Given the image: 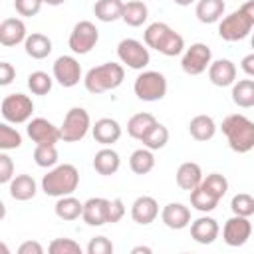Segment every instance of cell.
Wrapping results in <instances>:
<instances>
[{
  "label": "cell",
  "mask_w": 254,
  "mask_h": 254,
  "mask_svg": "<svg viewBox=\"0 0 254 254\" xmlns=\"http://www.w3.org/2000/svg\"><path fill=\"white\" fill-rule=\"evenodd\" d=\"M252 22L250 18L238 8L234 10L232 14L224 16L218 24V36L224 40V42H238V40H244L250 30H252Z\"/></svg>",
  "instance_id": "8"
},
{
  "label": "cell",
  "mask_w": 254,
  "mask_h": 254,
  "mask_svg": "<svg viewBox=\"0 0 254 254\" xmlns=\"http://www.w3.org/2000/svg\"><path fill=\"white\" fill-rule=\"evenodd\" d=\"M26 24L20 18H6L0 24V44L6 48L26 42Z\"/></svg>",
  "instance_id": "19"
},
{
  "label": "cell",
  "mask_w": 254,
  "mask_h": 254,
  "mask_svg": "<svg viewBox=\"0 0 254 254\" xmlns=\"http://www.w3.org/2000/svg\"><path fill=\"white\" fill-rule=\"evenodd\" d=\"M161 220L171 230H183L190 224V210L183 202H169L161 212Z\"/></svg>",
  "instance_id": "16"
},
{
  "label": "cell",
  "mask_w": 254,
  "mask_h": 254,
  "mask_svg": "<svg viewBox=\"0 0 254 254\" xmlns=\"http://www.w3.org/2000/svg\"><path fill=\"white\" fill-rule=\"evenodd\" d=\"M145 46L157 50L163 56H179L185 50V40L179 32H175L169 24L165 22H153L147 26L145 34H143Z\"/></svg>",
  "instance_id": "1"
},
{
  "label": "cell",
  "mask_w": 254,
  "mask_h": 254,
  "mask_svg": "<svg viewBox=\"0 0 254 254\" xmlns=\"http://www.w3.org/2000/svg\"><path fill=\"white\" fill-rule=\"evenodd\" d=\"M240 10L250 18V22L254 24V0H246L242 6H240Z\"/></svg>",
  "instance_id": "49"
},
{
  "label": "cell",
  "mask_w": 254,
  "mask_h": 254,
  "mask_svg": "<svg viewBox=\"0 0 254 254\" xmlns=\"http://www.w3.org/2000/svg\"><path fill=\"white\" fill-rule=\"evenodd\" d=\"M50 254H81V246L71 238H56L48 246Z\"/></svg>",
  "instance_id": "41"
},
{
  "label": "cell",
  "mask_w": 254,
  "mask_h": 254,
  "mask_svg": "<svg viewBox=\"0 0 254 254\" xmlns=\"http://www.w3.org/2000/svg\"><path fill=\"white\" fill-rule=\"evenodd\" d=\"M14 77H16L14 65L8 62H2L0 64V85H10L14 81Z\"/></svg>",
  "instance_id": "46"
},
{
  "label": "cell",
  "mask_w": 254,
  "mask_h": 254,
  "mask_svg": "<svg viewBox=\"0 0 254 254\" xmlns=\"http://www.w3.org/2000/svg\"><path fill=\"white\" fill-rule=\"evenodd\" d=\"M85 250H87V254H111L113 252V242L105 236H93Z\"/></svg>",
  "instance_id": "42"
},
{
  "label": "cell",
  "mask_w": 254,
  "mask_h": 254,
  "mask_svg": "<svg viewBox=\"0 0 254 254\" xmlns=\"http://www.w3.org/2000/svg\"><path fill=\"white\" fill-rule=\"evenodd\" d=\"M77 185H79V173L69 163L52 167V171H48V175H44L42 179V190L48 196H58V198L71 194L77 189Z\"/></svg>",
  "instance_id": "4"
},
{
  "label": "cell",
  "mask_w": 254,
  "mask_h": 254,
  "mask_svg": "<svg viewBox=\"0 0 254 254\" xmlns=\"http://www.w3.org/2000/svg\"><path fill=\"white\" fill-rule=\"evenodd\" d=\"M210 60H212L210 48L206 44L196 42V44H192L190 48L185 50L183 60H181V67L189 75H200L210 65Z\"/></svg>",
  "instance_id": "11"
},
{
  "label": "cell",
  "mask_w": 254,
  "mask_h": 254,
  "mask_svg": "<svg viewBox=\"0 0 254 254\" xmlns=\"http://www.w3.org/2000/svg\"><path fill=\"white\" fill-rule=\"evenodd\" d=\"M133 91L141 101H159L167 95V79L161 71H143L137 75Z\"/></svg>",
  "instance_id": "5"
},
{
  "label": "cell",
  "mask_w": 254,
  "mask_h": 254,
  "mask_svg": "<svg viewBox=\"0 0 254 254\" xmlns=\"http://www.w3.org/2000/svg\"><path fill=\"white\" fill-rule=\"evenodd\" d=\"M26 133L36 145H56L62 139L60 127H56L52 121L44 117H34L32 121H28Z\"/></svg>",
  "instance_id": "14"
},
{
  "label": "cell",
  "mask_w": 254,
  "mask_h": 254,
  "mask_svg": "<svg viewBox=\"0 0 254 254\" xmlns=\"http://www.w3.org/2000/svg\"><path fill=\"white\" fill-rule=\"evenodd\" d=\"M42 0H14V8L20 16H26V18H32L40 12L42 8Z\"/></svg>",
  "instance_id": "43"
},
{
  "label": "cell",
  "mask_w": 254,
  "mask_h": 254,
  "mask_svg": "<svg viewBox=\"0 0 254 254\" xmlns=\"http://www.w3.org/2000/svg\"><path fill=\"white\" fill-rule=\"evenodd\" d=\"M157 123H159V121H157L155 115H151V113H135V115L127 121V133H129V137H133V139H137V141H143L145 135H147Z\"/></svg>",
  "instance_id": "26"
},
{
  "label": "cell",
  "mask_w": 254,
  "mask_h": 254,
  "mask_svg": "<svg viewBox=\"0 0 254 254\" xmlns=\"http://www.w3.org/2000/svg\"><path fill=\"white\" fill-rule=\"evenodd\" d=\"M83 222L89 226H103L109 220V200L103 196H93L83 202Z\"/></svg>",
  "instance_id": "15"
},
{
  "label": "cell",
  "mask_w": 254,
  "mask_h": 254,
  "mask_svg": "<svg viewBox=\"0 0 254 254\" xmlns=\"http://www.w3.org/2000/svg\"><path fill=\"white\" fill-rule=\"evenodd\" d=\"M175 4H179V6H190V4H194V2H198V0H173Z\"/></svg>",
  "instance_id": "51"
},
{
  "label": "cell",
  "mask_w": 254,
  "mask_h": 254,
  "mask_svg": "<svg viewBox=\"0 0 254 254\" xmlns=\"http://www.w3.org/2000/svg\"><path fill=\"white\" fill-rule=\"evenodd\" d=\"M218 200H220V198L214 196L210 190H206L202 185H198L196 189L190 190V206L196 208V210H200V212H210V210H214L216 204H218Z\"/></svg>",
  "instance_id": "34"
},
{
  "label": "cell",
  "mask_w": 254,
  "mask_h": 254,
  "mask_svg": "<svg viewBox=\"0 0 254 254\" xmlns=\"http://www.w3.org/2000/svg\"><path fill=\"white\" fill-rule=\"evenodd\" d=\"M131 252H133V254H141V252H143V254H151L153 250H151L149 246H135Z\"/></svg>",
  "instance_id": "50"
},
{
  "label": "cell",
  "mask_w": 254,
  "mask_h": 254,
  "mask_svg": "<svg viewBox=\"0 0 254 254\" xmlns=\"http://www.w3.org/2000/svg\"><path fill=\"white\" fill-rule=\"evenodd\" d=\"M232 101L238 107H254V79H240L232 83Z\"/></svg>",
  "instance_id": "31"
},
{
  "label": "cell",
  "mask_w": 254,
  "mask_h": 254,
  "mask_svg": "<svg viewBox=\"0 0 254 254\" xmlns=\"http://www.w3.org/2000/svg\"><path fill=\"white\" fill-rule=\"evenodd\" d=\"M125 79V69L121 64L115 62H105L101 65L91 67L85 77H83V85L89 93H105L111 91L115 87H119Z\"/></svg>",
  "instance_id": "3"
},
{
  "label": "cell",
  "mask_w": 254,
  "mask_h": 254,
  "mask_svg": "<svg viewBox=\"0 0 254 254\" xmlns=\"http://www.w3.org/2000/svg\"><path fill=\"white\" fill-rule=\"evenodd\" d=\"M230 208L234 214L240 216H252L254 214V196L248 192H238L230 200Z\"/></svg>",
  "instance_id": "39"
},
{
  "label": "cell",
  "mask_w": 254,
  "mask_h": 254,
  "mask_svg": "<svg viewBox=\"0 0 254 254\" xmlns=\"http://www.w3.org/2000/svg\"><path fill=\"white\" fill-rule=\"evenodd\" d=\"M91 129V119H89V113L83 109V107H71L65 117H64V123L60 127L62 131V139L65 143H75V141H81L87 131Z\"/></svg>",
  "instance_id": "6"
},
{
  "label": "cell",
  "mask_w": 254,
  "mask_h": 254,
  "mask_svg": "<svg viewBox=\"0 0 254 254\" xmlns=\"http://www.w3.org/2000/svg\"><path fill=\"white\" fill-rule=\"evenodd\" d=\"M200 185H202L206 190H210L214 196H218V198H222V196L226 194V190H228V181H226V177L220 175V173H210V175H206V179H202Z\"/></svg>",
  "instance_id": "40"
},
{
  "label": "cell",
  "mask_w": 254,
  "mask_h": 254,
  "mask_svg": "<svg viewBox=\"0 0 254 254\" xmlns=\"http://www.w3.org/2000/svg\"><path fill=\"white\" fill-rule=\"evenodd\" d=\"M159 214V204L153 196L149 194H143V196H137L131 204V218L137 222V224H151Z\"/></svg>",
  "instance_id": "17"
},
{
  "label": "cell",
  "mask_w": 254,
  "mask_h": 254,
  "mask_svg": "<svg viewBox=\"0 0 254 254\" xmlns=\"http://www.w3.org/2000/svg\"><path fill=\"white\" fill-rule=\"evenodd\" d=\"M149 18V10H147V4L141 2V0H129L123 4V14H121V20L127 24V26H143V22Z\"/></svg>",
  "instance_id": "29"
},
{
  "label": "cell",
  "mask_w": 254,
  "mask_h": 254,
  "mask_svg": "<svg viewBox=\"0 0 254 254\" xmlns=\"http://www.w3.org/2000/svg\"><path fill=\"white\" fill-rule=\"evenodd\" d=\"M52 71H54V79L62 87H73L81 79V65L73 56H60L54 62Z\"/></svg>",
  "instance_id": "12"
},
{
  "label": "cell",
  "mask_w": 254,
  "mask_h": 254,
  "mask_svg": "<svg viewBox=\"0 0 254 254\" xmlns=\"http://www.w3.org/2000/svg\"><path fill=\"white\" fill-rule=\"evenodd\" d=\"M167 143H169V129H167L165 125H161V123H157V125L145 135V139H143V145H145L147 149H151V151L163 149Z\"/></svg>",
  "instance_id": "35"
},
{
  "label": "cell",
  "mask_w": 254,
  "mask_h": 254,
  "mask_svg": "<svg viewBox=\"0 0 254 254\" xmlns=\"http://www.w3.org/2000/svg\"><path fill=\"white\" fill-rule=\"evenodd\" d=\"M22 145V135L6 123H0V149L2 151H10V149H18Z\"/></svg>",
  "instance_id": "38"
},
{
  "label": "cell",
  "mask_w": 254,
  "mask_h": 254,
  "mask_svg": "<svg viewBox=\"0 0 254 254\" xmlns=\"http://www.w3.org/2000/svg\"><path fill=\"white\" fill-rule=\"evenodd\" d=\"M129 167H131V171L135 175H147V173H151L153 167H155V155H153V151L147 149V147L133 151L131 157H129Z\"/></svg>",
  "instance_id": "33"
},
{
  "label": "cell",
  "mask_w": 254,
  "mask_h": 254,
  "mask_svg": "<svg viewBox=\"0 0 254 254\" xmlns=\"http://www.w3.org/2000/svg\"><path fill=\"white\" fill-rule=\"evenodd\" d=\"M93 14L101 22H115L123 14V2L121 0H97L93 6Z\"/></svg>",
  "instance_id": "32"
},
{
  "label": "cell",
  "mask_w": 254,
  "mask_h": 254,
  "mask_svg": "<svg viewBox=\"0 0 254 254\" xmlns=\"http://www.w3.org/2000/svg\"><path fill=\"white\" fill-rule=\"evenodd\" d=\"M123 214H125V204H123V200L121 198H113V200H109V220L107 222H119L121 218H123Z\"/></svg>",
  "instance_id": "45"
},
{
  "label": "cell",
  "mask_w": 254,
  "mask_h": 254,
  "mask_svg": "<svg viewBox=\"0 0 254 254\" xmlns=\"http://www.w3.org/2000/svg\"><path fill=\"white\" fill-rule=\"evenodd\" d=\"M8 190H10V196L14 200H30L36 196V181L34 177L30 175H16L10 183H8Z\"/></svg>",
  "instance_id": "24"
},
{
  "label": "cell",
  "mask_w": 254,
  "mask_h": 254,
  "mask_svg": "<svg viewBox=\"0 0 254 254\" xmlns=\"http://www.w3.org/2000/svg\"><path fill=\"white\" fill-rule=\"evenodd\" d=\"M189 133L196 141H210L216 133V123L210 115H196L189 123Z\"/></svg>",
  "instance_id": "27"
},
{
  "label": "cell",
  "mask_w": 254,
  "mask_h": 254,
  "mask_svg": "<svg viewBox=\"0 0 254 254\" xmlns=\"http://www.w3.org/2000/svg\"><path fill=\"white\" fill-rule=\"evenodd\" d=\"M24 50H26V54H28L30 58H34V60H44V58H48V56L52 54V40H50L48 36H44V34L34 32V34H30V36L26 38Z\"/></svg>",
  "instance_id": "28"
},
{
  "label": "cell",
  "mask_w": 254,
  "mask_h": 254,
  "mask_svg": "<svg viewBox=\"0 0 254 254\" xmlns=\"http://www.w3.org/2000/svg\"><path fill=\"white\" fill-rule=\"evenodd\" d=\"M250 234H252V222L248 220V216L234 214V216H230L224 222L222 240L228 246H242V244H246L248 238H250Z\"/></svg>",
  "instance_id": "13"
},
{
  "label": "cell",
  "mask_w": 254,
  "mask_h": 254,
  "mask_svg": "<svg viewBox=\"0 0 254 254\" xmlns=\"http://www.w3.org/2000/svg\"><path fill=\"white\" fill-rule=\"evenodd\" d=\"M240 65H242V71H244V73L254 75V52L248 54V56H244L242 62H240Z\"/></svg>",
  "instance_id": "48"
},
{
  "label": "cell",
  "mask_w": 254,
  "mask_h": 254,
  "mask_svg": "<svg viewBox=\"0 0 254 254\" xmlns=\"http://www.w3.org/2000/svg\"><path fill=\"white\" fill-rule=\"evenodd\" d=\"M0 111H2V117L4 121L8 123H26L30 121L32 113H34V103L28 95L24 93H10L2 99V105H0Z\"/></svg>",
  "instance_id": "7"
},
{
  "label": "cell",
  "mask_w": 254,
  "mask_h": 254,
  "mask_svg": "<svg viewBox=\"0 0 254 254\" xmlns=\"http://www.w3.org/2000/svg\"><path fill=\"white\" fill-rule=\"evenodd\" d=\"M218 222L212 216H200L190 224V236L198 244H212L218 238Z\"/></svg>",
  "instance_id": "21"
},
{
  "label": "cell",
  "mask_w": 254,
  "mask_h": 254,
  "mask_svg": "<svg viewBox=\"0 0 254 254\" xmlns=\"http://www.w3.org/2000/svg\"><path fill=\"white\" fill-rule=\"evenodd\" d=\"M18 254H44V246L36 240H26L18 246Z\"/></svg>",
  "instance_id": "47"
},
{
  "label": "cell",
  "mask_w": 254,
  "mask_h": 254,
  "mask_svg": "<svg viewBox=\"0 0 254 254\" xmlns=\"http://www.w3.org/2000/svg\"><path fill=\"white\" fill-rule=\"evenodd\" d=\"M14 179V163L6 153H0V183L8 185Z\"/></svg>",
  "instance_id": "44"
},
{
  "label": "cell",
  "mask_w": 254,
  "mask_h": 254,
  "mask_svg": "<svg viewBox=\"0 0 254 254\" xmlns=\"http://www.w3.org/2000/svg\"><path fill=\"white\" fill-rule=\"evenodd\" d=\"M34 161H36L38 167H44V169L56 167V163H58V149H56V145H36Z\"/></svg>",
  "instance_id": "37"
},
{
  "label": "cell",
  "mask_w": 254,
  "mask_h": 254,
  "mask_svg": "<svg viewBox=\"0 0 254 254\" xmlns=\"http://www.w3.org/2000/svg\"><path fill=\"white\" fill-rule=\"evenodd\" d=\"M52 83L54 79L46 73V71H32L28 75V87L34 95H46L52 91Z\"/></svg>",
  "instance_id": "36"
},
{
  "label": "cell",
  "mask_w": 254,
  "mask_h": 254,
  "mask_svg": "<svg viewBox=\"0 0 254 254\" xmlns=\"http://www.w3.org/2000/svg\"><path fill=\"white\" fill-rule=\"evenodd\" d=\"M54 210H56V216L62 218V220H75L83 214V202H79L71 194H65V196L58 198Z\"/></svg>",
  "instance_id": "30"
},
{
  "label": "cell",
  "mask_w": 254,
  "mask_h": 254,
  "mask_svg": "<svg viewBox=\"0 0 254 254\" xmlns=\"http://www.w3.org/2000/svg\"><path fill=\"white\" fill-rule=\"evenodd\" d=\"M202 183V169L198 163L187 161L177 169V185L183 190H192Z\"/></svg>",
  "instance_id": "22"
},
{
  "label": "cell",
  "mask_w": 254,
  "mask_h": 254,
  "mask_svg": "<svg viewBox=\"0 0 254 254\" xmlns=\"http://www.w3.org/2000/svg\"><path fill=\"white\" fill-rule=\"evenodd\" d=\"M117 58L121 60V64H125L131 69H143L149 65V48H145L139 40L133 38H125L119 42L117 46Z\"/></svg>",
  "instance_id": "10"
},
{
  "label": "cell",
  "mask_w": 254,
  "mask_h": 254,
  "mask_svg": "<svg viewBox=\"0 0 254 254\" xmlns=\"http://www.w3.org/2000/svg\"><path fill=\"white\" fill-rule=\"evenodd\" d=\"M224 0H198L194 14L198 18V22L202 24H214L222 18L224 14Z\"/></svg>",
  "instance_id": "25"
},
{
  "label": "cell",
  "mask_w": 254,
  "mask_h": 254,
  "mask_svg": "<svg viewBox=\"0 0 254 254\" xmlns=\"http://www.w3.org/2000/svg\"><path fill=\"white\" fill-rule=\"evenodd\" d=\"M97 40H99V30L95 28V24L89 22V20H81L73 26V30L69 34V40H67V46L73 54L83 56V54H89L95 48Z\"/></svg>",
  "instance_id": "9"
},
{
  "label": "cell",
  "mask_w": 254,
  "mask_h": 254,
  "mask_svg": "<svg viewBox=\"0 0 254 254\" xmlns=\"http://www.w3.org/2000/svg\"><path fill=\"white\" fill-rule=\"evenodd\" d=\"M252 48H254V34H252Z\"/></svg>",
  "instance_id": "53"
},
{
  "label": "cell",
  "mask_w": 254,
  "mask_h": 254,
  "mask_svg": "<svg viewBox=\"0 0 254 254\" xmlns=\"http://www.w3.org/2000/svg\"><path fill=\"white\" fill-rule=\"evenodd\" d=\"M119 167H121V159H119L117 151H113V149H109V147L99 149V151L95 153V157H93V169H95L99 175H103V177L115 175V173L119 171Z\"/></svg>",
  "instance_id": "23"
},
{
  "label": "cell",
  "mask_w": 254,
  "mask_h": 254,
  "mask_svg": "<svg viewBox=\"0 0 254 254\" xmlns=\"http://www.w3.org/2000/svg\"><path fill=\"white\" fill-rule=\"evenodd\" d=\"M44 4H48V6H60V4H64L65 0H42Z\"/></svg>",
  "instance_id": "52"
},
{
  "label": "cell",
  "mask_w": 254,
  "mask_h": 254,
  "mask_svg": "<svg viewBox=\"0 0 254 254\" xmlns=\"http://www.w3.org/2000/svg\"><path fill=\"white\" fill-rule=\"evenodd\" d=\"M91 133H93V139L101 145H113L119 141L121 137V125L111 119V117H101L97 119L93 125H91Z\"/></svg>",
  "instance_id": "20"
},
{
  "label": "cell",
  "mask_w": 254,
  "mask_h": 254,
  "mask_svg": "<svg viewBox=\"0 0 254 254\" xmlns=\"http://www.w3.org/2000/svg\"><path fill=\"white\" fill-rule=\"evenodd\" d=\"M222 133L234 153H248L254 149V121L246 115L232 113L222 121Z\"/></svg>",
  "instance_id": "2"
},
{
  "label": "cell",
  "mask_w": 254,
  "mask_h": 254,
  "mask_svg": "<svg viewBox=\"0 0 254 254\" xmlns=\"http://www.w3.org/2000/svg\"><path fill=\"white\" fill-rule=\"evenodd\" d=\"M208 79L216 87H228L236 81V65L230 60H216L208 65Z\"/></svg>",
  "instance_id": "18"
}]
</instances>
